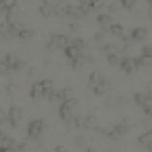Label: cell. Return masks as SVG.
<instances>
[{
  "instance_id": "6da1fadb",
  "label": "cell",
  "mask_w": 152,
  "mask_h": 152,
  "mask_svg": "<svg viewBox=\"0 0 152 152\" xmlns=\"http://www.w3.org/2000/svg\"><path fill=\"white\" fill-rule=\"evenodd\" d=\"M71 37L66 33H53L48 42V47L50 49H57V48H65L70 45Z\"/></svg>"
},
{
  "instance_id": "7a4b0ae2",
  "label": "cell",
  "mask_w": 152,
  "mask_h": 152,
  "mask_svg": "<svg viewBox=\"0 0 152 152\" xmlns=\"http://www.w3.org/2000/svg\"><path fill=\"white\" fill-rule=\"evenodd\" d=\"M7 116H8V122L10 123V125L12 126H17L23 116L22 107L20 106H18V104H12L8 109Z\"/></svg>"
},
{
  "instance_id": "3957f363",
  "label": "cell",
  "mask_w": 152,
  "mask_h": 152,
  "mask_svg": "<svg viewBox=\"0 0 152 152\" xmlns=\"http://www.w3.org/2000/svg\"><path fill=\"white\" fill-rule=\"evenodd\" d=\"M45 127V122L43 119L36 118L30 121L27 127V133L30 137H38Z\"/></svg>"
},
{
  "instance_id": "277c9868",
  "label": "cell",
  "mask_w": 152,
  "mask_h": 152,
  "mask_svg": "<svg viewBox=\"0 0 152 152\" xmlns=\"http://www.w3.org/2000/svg\"><path fill=\"white\" fill-rule=\"evenodd\" d=\"M4 60L6 61L10 69L12 70H20L25 66V62L21 59L15 53H7L4 57Z\"/></svg>"
},
{
  "instance_id": "5b68a950",
  "label": "cell",
  "mask_w": 152,
  "mask_h": 152,
  "mask_svg": "<svg viewBox=\"0 0 152 152\" xmlns=\"http://www.w3.org/2000/svg\"><path fill=\"white\" fill-rule=\"evenodd\" d=\"M120 66L123 70H125L126 73H130L132 71H134L135 69H138L139 66V63H138L137 58H134V57H123L121 62H120Z\"/></svg>"
},
{
  "instance_id": "8992f818",
  "label": "cell",
  "mask_w": 152,
  "mask_h": 152,
  "mask_svg": "<svg viewBox=\"0 0 152 152\" xmlns=\"http://www.w3.org/2000/svg\"><path fill=\"white\" fill-rule=\"evenodd\" d=\"M46 88L43 85L42 81H36L32 85H31V88L30 90V94H31V97L32 98H39L41 96H45L46 95Z\"/></svg>"
},
{
  "instance_id": "52a82bcc",
  "label": "cell",
  "mask_w": 152,
  "mask_h": 152,
  "mask_svg": "<svg viewBox=\"0 0 152 152\" xmlns=\"http://www.w3.org/2000/svg\"><path fill=\"white\" fill-rule=\"evenodd\" d=\"M104 79H106V77H104L103 73L100 72L99 70L91 71L88 75V82L89 88L92 90L95 87H97V86Z\"/></svg>"
},
{
  "instance_id": "ba28073f",
  "label": "cell",
  "mask_w": 152,
  "mask_h": 152,
  "mask_svg": "<svg viewBox=\"0 0 152 152\" xmlns=\"http://www.w3.org/2000/svg\"><path fill=\"white\" fill-rule=\"evenodd\" d=\"M16 142L11 136H9L5 131L0 130V150L8 147H13L15 145Z\"/></svg>"
},
{
  "instance_id": "9c48e42d",
  "label": "cell",
  "mask_w": 152,
  "mask_h": 152,
  "mask_svg": "<svg viewBox=\"0 0 152 152\" xmlns=\"http://www.w3.org/2000/svg\"><path fill=\"white\" fill-rule=\"evenodd\" d=\"M39 12L44 16H50L55 14V4L50 1H43L39 5Z\"/></svg>"
},
{
  "instance_id": "30bf717a",
  "label": "cell",
  "mask_w": 152,
  "mask_h": 152,
  "mask_svg": "<svg viewBox=\"0 0 152 152\" xmlns=\"http://www.w3.org/2000/svg\"><path fill=\"white\" fill-rule=\"evenodd\" d=\"M147 28L145 27H136L134 28H132L130 31V38L134 40H142L147 36Z\"/></svg>"
},
{
  "instance_id": "8fae6325",
  "label": "cell",
  "mask_w": 152,
  "mask_h": 152,
  "mask_svg": "<svg viewBox=\"0 0 152 152\" xmlns=\"http://www.w3.org/2000/svg\"><path fill=\"white\" fill-rule=\"evenodd\" d=\"M111 88V84L110 82L106 78L104 81H102L101 83H100L97 87H95L93 89H92V91L95 93V94H97L99 95V96H102V95H104L106 93L108 92V90L110 89Z\"/></svg>"
},
{
  "instance_id": "7c38bea8",
  "label": "cell",
  "mask_w": 152,
  "mask_h": 152,
  "mask_svg": "<svg viewBox=\"0 0 152 152\" xmlns=\"http://www.w3.org/2000/svg\"><path fill=\"white\" fill-rule=\"evenodd\" d=\"M58 111H59V114H60V116L61 118L63 119L64 121L66 122H72L73 120V109H71L68 107H66L64 106V104H60V107H59V109H58Z\"/></svg>"
},
{
  "instance_id": "4fadbf2b",
  "label": "cell",
  "mask_w": 152,
  "mask_h": 152,
  "mask_svg": "<svg viewBox=\"0 0 152 152\" xmlns=\"http://www.w3.org/2000/svg\"><path fill=\"white\" fill-rule=\"evenodd\" d=\"M138 142L145 146H149L152 144V129H148L138 136Z\"/></svg>"
},
{
  "instance_id": "5bb4252c",
  "label": "cell",
  "mask_w": 152,
  "mask_h": 152,
  "mask_svg": "<svg viewBox=\"0 0 152 152\" xmlns=\"http://www.w3.org/2000/svg\"><path fill=\"white\" fill-rule=\"evenodd\" d=\"M108 30L111 33H113L114 35L117 36H122L124 33H125V30H124V27L119 23H112L109 25Z\"/></svg>"
},
{
  "instance_id": "9a60e30c",
  "label": "cell",
  "mask_w": 152,
  "mask_h": 152,
  "mask_svg": "<svg viewBox=\"0 0 152 152\" xmlns=\"http://www.w3.org/2000/svg\"><path fill=\"white\" fill-rule=\"evenodd\" d=\"M15 34L19 38H21V39H28V38H31L33 35V31L32 28L28 27H24L21 30H19Z\"/></svg>"
},
{
  "instance_id": "2e32d148",
  "label": "cell",
  "mask_w": 152,
  "mask_h": 152,
  "mask_svg": "<svg viewBox=\"0 0 152 152\" xmlns=\"http://www.w3.org/2000/svg\"><path fill=\"white\" fill-rule=\"evenodd\" d=\"M84 127L86 128H97V118L94 115H88L85 116L84 121Z\"/></svg>"
},
{
  "instance_id": "e0dca14e",
  "label": "cell",
  "mask_w": 152,
  "mask_h": 152,
  "mask_svg": "<svg viewBox=\"0 0 152 152\" xmlns=\"http://www.w3.org/2000/svg\"><path fill=\"white\" fill-rule=\"evenodd\" d=\"M138 63L139 66H152V56L150 55H145V54H140L137 57Z\"/></svg>"
},
{
  "instance_id": "ac0fdd59",
  "label": "cell",
  "mask_w": 152,
  "mask_h": 152,
  "mask_svg": "<svg viewBox=\"0 0 152 152\" xmlns=\"http://www.w3.org/2000/svg\"><path fill=\"white\" fill-rule=\"evenodd\" d=\"M147 98H148V94L144 93V92H136L134 94V100L137 103V104H139L140 107H142L146 102Z\"/></svg>"
},
{
  "instance_id": "d6986e66",
  "label": "cell",
  "mask_w": 152,
  "mask_h": 152,
  "mask_svg": "<svg viewBox=\"0 0 152 152\" xmlns=\"http://www.w3.org/2000/svg\"><path fill=\"white\" fill-rule=\"evenodd\" d=\"M102 50L107 55H108V54H112V53H117L118 48L116 47V45L112 44V43H106V44L103 46Z\"/></svg>"
},
{
  "instance_id": "ffe728a7",
  "label": "cell",
  "mask_w": 152,
  "mask_h": 152,
  "mask_svg": "<svg viewBox=\"0 0 152 152\" xmlns=\"http://www.w3.org/2000/svg\"><path fill=\"white\" fill-rule=\"evenodd\" d=\"M71 45H74L76 47H78L79 49H84V48L86 47V45H87V41H86L83 37L81 36H76V37H73L71 38Z\"/></svg>"
},
{
  "instance_id": "44dd1931",
  "label": "cell",
  "mask_w": 152,
  "mask_h": 152,
  "mask_svg": "<svg viewBox=\"0 0 152 152\" xmlns=\"http://www.w3.org/2000/svg\"><path fill=\"white\" fill-rule=\"evenodd\" d=\"M96 20L100 24H107L111 21V15L108 12H101L97 15Z\"/></svg>"
},
{
  "instance_id": "7402d4cb",
  "label": "cell",
  "mask_w": 152,
  "mask_h": 152,
  "mask_svg": "<svg viewBox=\"0 0 152 152\" xmlns=\"http://www.w3.org/2000/svg\"><path fill=\"white\" fill-rule=\"evenodd\" d=\"M107 60L110 65H120V62L122 60L121 56L119 55V52L117 53H112V54H108L107 55Z\"/></svg>"
},
{
  "instance_id": "603a6c76",
  "label": "cell",
  "mask_w": 152,
  "mask_h": 152,
  "mask_svg": "<svg viewBox=\"0 0 152 152\" xmlns=\"http://www.w3.org/2000/svg\"><path fill=\"white\" fill-rule=\"evenodd\" d=\"M15 6H16V2L12 1V0H6V1L0 0V11H3V10L9 11V10L12 9Z\"/></svg>"
},
{
  "instance_id": "cb8c5ba5",
  "label": "cell",
  "mask_w": 152,
  "mask_h": 152,
  "mask_svg": "<svg viewBox=\"0 0 152 152\" xmlns=\"http://www.w3.org/2000/svg\"><path fill=\"white\" fill-rule=\"evenodd\" d=\"M74 142H75V145H77V146H79V147H84V146L87 145L88 141H87V139H86L84 136L79 135V136H76L74 138Z\"/></svg>"
},
{
  "instance_id": "d4e9b609",
  "label": "cell",
  "mask_w": 152,
  "mask_h": 152,
  "mask_svg": "<svg viewBox=\"0 0 152 152\" xmlns=\"http://www.w3.org/2000/svg\"><path fill=\"white\" fill-rule=\"evenodd\" d=\"M120 4L126 9H132L135 5V1L134 0H122Z\"/></svg>"
},
{
  "instance_id": "484cf974",
  "label": "cell",
  "mask_w": 152,
  "mask_h": 152,
  "mask_svg": "<svg viewBox=\"0 0 152 152\" xmlns=\"http://www.w3.org/2000/svg\"><path fill=\"white\" fill-rule=\"evenodd\" d=\"M9 70H11L7 65L6 61L4 59H0V73H6Z\"/></svg>"
},
{
  "instance_id": "4316f807",
  "label": "cell",
  "mask_w": 152,
  "mask_h": 152,
  "mask_svg": "<svg viewBox=\"0 0 152 152\" xmlns=\"http://www.w3.org/2000/svg\"><path fill=\"white\" fill-rule=\"evenodd\" d=\"M141 54L152 56V45H145L141 50Z\"/></svg>"
},
{
  "instance_id": "83f0119b",
  "label": "cell",
  "mask_w": 152,
  "mask_h": 152,
  "mask_svg": "<svg viewBox=\"0 0 152 152\" xmlns=\"http://www.w3.org/2000/svg\"><path fill=\"white\" fill-rule=\"evenodd\" d=\"M103 5H104V3L102 1H90V9L98 10L100 8H102Z\"/></svg>"
},
{
  "instance_id": "f1b7e54d",
  "label": "cell",
  "mask_w": 152,
  "mask_h": 152,
  "mask_svg": "<svg viewBox=\"0 0 152 152\" xmlns=\"http://www.w3.org/2000/svg\"><path fill=\"white\" fill-rule=\"evenodd\" d=\"M15 88H16V85L12 82L8 83L6 86H5V89H6L8 92H13L14 90H15Z\"/></svg>"
},
{
  "instance_id": "f546056e",
  "label": "cell",
  "mask_w": 152,
  "mask_h": 152,
  "mask_svg": "<svg viewBox=\"0 0 152 152\" xmlns=\"http://www.w3.org/2000/svg\"><path fill=\"white\" fill-rule=\"evenodd\" d=\"M8 121V116H7V112L4 110V109L0 108V124L4 123Z\"/></svg>"
},
{
  "instance_id": "4dcf8cb0",
  "label": "cell",
  "mask_w": 152,
  "mask_h": 152,
  "mask_svg": "<svg viewBox=\"0 0 152 152\" xmlns=\"http://www.w3.org/2000/svg\"><path fill=\"white\" fill-rule=\"evenodd\" d=\"M104 33L101 31H97L96 33L94 34V39L96 40V41H103L104 40Z\"/></svg>"
},
{
  "instance_id": "1f68e13d",
  "label": "cell",
  "mask_w": 152,
  "mask_h": 152,
  "mask_svg": "<svg viewBox=\"0 0 152 152\" xmlns=\"http://www.w3.org/2000/svg\"><path fill=\"white\" fill-rule=\"evenodd\" d=\"M54 152H68V148L63 145H58L54 147Z\"/></svg>"
},
{
  "instance_id": "d6a6232c",
  "label": "cell",
  "mask_w": 152,
  "mask_h": 152,
  "mask_svg": "<svg viewBox=\"0 0 152 152\" xmlns=\"http://www.w3.org/2000/svg\"><path fill=\"white\" fill-rule=\"evenodd\" d=\"M69 27L70 30L75 31L76 28H78V24H77V23H75V22H71V23H69Z\"/></svg>"
},
{
  "instance_id": "836d02e7",
  "label": "cell",
  "mask_w": 152,
  "mask_h": 152,
  "mask_svg": "<svg viewBox=\"0 0 152 152\" xmlns=\"http://www.w3.org/2000/svg\"><path fill=\"white\" fill-rule=\"evenodd\" d=\"M148 14L150 16H152V1L149 4V7H148Z\"/></svg>"
},
{
  "instance_id": "e575fe53",
  "label": "cell",
  "mask_w": 152,
  "mask_h": 152,
  "mask_svg": "<svg viewBox=\"0 0 152 152\" xmlns=\"http://www.w3.org/2000/svg\"><path fill=\"white\" fill-rule=\"evenodd\" d=\"M147 149H148L149 152H152V144H151L149 146H147Z\"/></svg>"
},
{
  "instance_id": "d590c367",
  "label": "cell",
  "mask_w": 152,
  "mask_h": 152,
  "mask_svg": "<svg viewBox=\"0 0 152 152\" xmlns=\"http://www.w3.org/2000/svg\"><path fill=\"white\" fill-rule=\"evenodd\" d=\"M85 152H86V151H85Z\"/></svg>"
}]
</instances>
